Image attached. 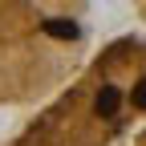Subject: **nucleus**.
I'll return each mask as SVG.
<instances>
[{"instance_id":"obj_1","label":"nucleus","mask_w":146,"mask_h":146,"mask_svg":"<svg viewBox=\"0 0 146 146\" xmlns=\"http://www.w3.org/2000/svg\"><path fill=\"white\" fill-rule=\"evenodd\" d=\"M4 146H146V41H110Z\"/></svg>"},{"instance_id":"obj_2","label":"nucleus","mask_w":146,"mask_h":146,"mask_svg":"<svg viewBox=\"0 0 146 146\" xmlns=\"http://www.w3.org/2000/svg\"><path fill=\"white\" fill-rule=\"evenodd\" d=\"M85 4H0V106L57 98L89 65Z\"/></svg>"},{"instance_id":"obj_3","label":"nucleus","mask_w":146,"mask_h":146,"mask_svg":"<svg viewBox=\"0 0 146 146\" xmlns=\"http://www.w3.org/2000/svg\"><path fill=\"white\" fill-rule=\"evenodd\" d=\"M138 16H142V21H146V4H142V8H138Z\"/></svg>"}]
</instances>
